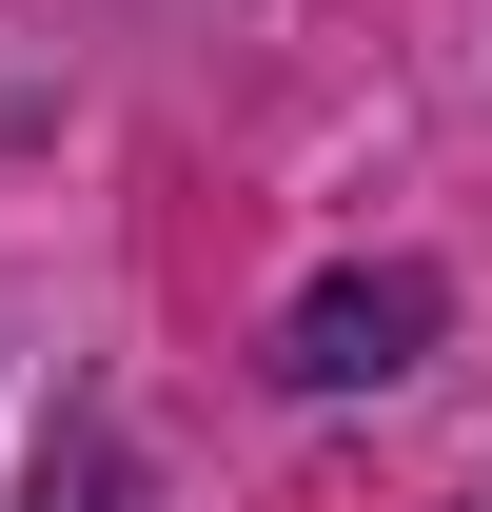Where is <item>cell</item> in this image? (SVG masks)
I'll list each match as a JSON object with an SVG mask.
<instances>
[{
  "label": "cell",
  "instance_id": "6da1fadb",
  "mask_svg": "<svg viewBox=\"0 0 492 512\" xmlns=\"http://www.w3.org/2000/svg\"><path fill=\"white\" fill-rule=\"evenodd\" d=\"M414 355H433V276H414V256L315 276L296 316H276V375H296V394H374V375H414Z\"/></svg>",
  "mask_w": 492,
  "mask_h": 512
},
{
  "label": "cell",
  "instance_id": "7a4b0ae2",
  "mask_svg": "<svg viewBox=\"0 0 492 512\" xmlns=\"http://www.w3.org/2000/svg\"><path fill=\"white\" fill-rule=\"evenodd\" d=\"M20 512H99V453H40V493Z\"/></svg>",
  "mask_w": 492,
  "mask_h": 512
}]
</instances>
